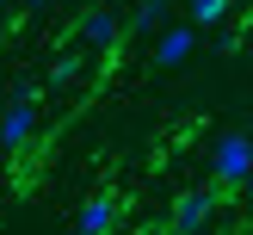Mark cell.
<instances>
[{"label":"cell","instance_id":"obj_3","mask_svg":"<svg viewBox=\"0 0 253 235\" xmlns=\"http://www.w3.org/2000/svg\"><path fill=\"white\" fill-rule=\"evenodd\" d=\"M210 217H216V192H204V186H198V192H179V204H173V223H167V229H173V235H204Z\"/></svg>","mask_w":253,"mask_h":235},{"label":"cell","instance_id":"obj_4","mask_svg":"<svg viewBox=\"0 0 253 235\" xmlns=\"http://www.w3.org/2000/svg\"><path fill=\"white\" fill-rule=\"evenodd\" d=\"M74 37H81V44H86V49L99 56V49H111V44L124 37V25H118V12L93 6V12H81V25H74Z\"/></svg>","mask_w":253,"mask_h":235},{"label":"cell","instance_id":"obj_8","mask_svg":"<svg viewBox=\"0 0 253 235\" xmlns=\"http://www.w3.org/2000/svg\"><path fill=\"white\" fill-rule=\"evenodd\" d=\"M229 0H192V25H222Z\"/></svg>","mask_w":253,"mask_h":235},{"label":"cell","instance_id":"obj_15","mask_svg":"<svg viewBox=\"0 0 253 235\" xmlns=\"http://www.w3.org/2000/svg\"><path fill=\"white\" fill-rule=\"evenodd\" d=\"M0 12H6V0H0Z\"/></svg>","mask_w":253,"mask_h":235},{"label":"cell","instance_id":"obj_12","mask_svg":"<svg viewBox=\"0 0 253 235\" xmlns=\"http://www.w3.org/2000/svg\"><path fill=\"white\" fill-rule=\"evenodd\" d=\"M148 235H173V229H148Z\"/></svg>","mask_w":253,"mask_h":235},{"label":"cell","instance_id":"obj_1","mask_svg":"<svg viewBox=\"0 0 253 235\" xmlns=\"http://www.w3.org/2000/svg\"><path fill=\"white\" fill-rule=\"evenodd\" d=\"M253 167V136L247 130H222L216 148H210V173H216V186H241Z\"/></svg>","mask_w":253,"mask_h":235},{"label":"cell","instance_id":"obj_10","mask_svg":"<svg viewBox=\"0 0 253 235\" xmlns=\"http://www.w3.org/2000/svg\"><path fill=\"white\" fill-rule=\"evenodd\" d=\"M241 192H247V198H253V167H247V180H241Z\"/></svg>","mask_w":253,"mask_h":235},{"label":"cell","instance_id":"obj_9","mask_svg":"<svg viewBox=\"0 0 253 235\" xmlns=\"http://www.w3.org/2000/svg\"><path fill=\"white\" fill-rule=\"evenodd\" d=\"M74 74H81V56H62V62H56V74H49V81H56V87H68Z\"/></svg>","mask_w":253,"mask_h":235},{"label":"cell","instance_id":"obj_2","mask_svg":"<svg viewBox=\"0 0 253 235\" xmlns=\"http://www.w3.org/2000/svg\"><path fill=\"white\" fill-rule=\"evenodd\" d=\"M31 136H37V93H19L6 111H0V148H12V155H19Z\"/></svg>","mask_w":253,"mask_h":235},{"label":"cell","instance_id":"obj_6","mask_svg":"<svg viewBox=\"0 0 253 235\" xmlns=\"http://www.w3.org/2000/svg\"><path fill=\"white\" fill-rule=\"evenodd\" d=\"M118 229V198L111 192H93L81 204V217H74V235H111Z\"/></svg>","mask_w":253,"mask_h":235},{"label":"cell","instance_id":"obj_7","mask_svg":"<svg viewBox=\"0 0 253 235\" xmlns=\"http://www.w3.org/2000/svg\"><path fill=\"white\" fill-rule=\"evenodd\" d=\"M161 19H167V0H142V6L130 12V31H155Z\"/></svg>","mask_w":253,"mask_h":235},{"label":"cell","instance_id":"obj_5","mask_svg":"<svg viewBox=\"0 0 253 235\" xmlns=\"http://www.w3.org/2000/svg\"><path fill=\"white\" fill-rule=\"evenodd\" d=\"M192 49H198V25H167V31L155 37V62H161V68L192 62Z\"/></svg>","mask_w":253,"mask_h":235},{"label":"cell","instance_id":"obj_14","mask_svg":"<svg viewBox=\"0 0 253 235\" xmlns=\"http://www.w3.org/2000/svg\"><path fill=\"white\" fill-rule=\"evenodd\" d=\"M247 62H253V44H247Z\"/></svg>","mask_w":253,"mask_h":235},{"label":"cell","instance_id":"obj_13","mask_svg":"<svg viewBox=\"0 0 253 235\" xmlns=\"http://www.w3.org/2000/svg\"><path fill=\"white\" fill-rule=\"evenodd\" d=\"M111 235H130V229H111Z\"/></svg>","mask_w":253,"mask_h":235},{"label":"cell","instance_id":"obj_11","mask_svg":"<svg viewBox=\"0 0 253 235\" xmlns=\"http://www.w3.org/2000/svg\"><path fill=\"white\" fill-rule=\"evenodd\" d=\"M25 6H31V12H43V6H49V0H25Z\"/></svg>","mask_w":253,"mask_h":235}]
</instances>
